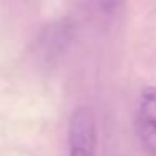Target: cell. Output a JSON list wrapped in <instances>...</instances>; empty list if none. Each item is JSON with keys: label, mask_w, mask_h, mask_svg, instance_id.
Segmentation results:
<instances>
[{"label": "cell", "mask_w": 156, "mask_h": 156, "mask_svg": "<svg viewBox=\"0 0 156 156\" xmlns=\"http://www.w3.org/2000/svg\"><path fill=\"white\" fill-rule=\"evenodd\" d=\"M98 126L94 109L81 104L72 111L67 128V156H96Z\"/></svg>", "instance_id": "6da1fadb"}, {"label": "cell", "mask_w": 156, "mask_h": 156, "mask_svg": "<svg viewBox=\"0 0 156 156\" xmlns=\"http://www.w3.org/2000/svg\"><path fill=\"white\" fill-rule=\"evenodd\" d=\"M134 126L143 149L156 156V86H146L139 92Z\"/></svg>", "instance_id": "7a4b0ae2"}, {"label": "cell", "mask_w": 156, "mask_h": 156, "mask_svg": "<svg viewBox=\"0 0 156 156\" xmlns=\"http://www.w3.org/2000/svg\"><path fill=\"white\" fill-rule=\"evenodd\" d=\"M74 25L69 20H55L42 29L37 39V57L44 66H54L72 41Z\"/></svg>", "instance_id": "3957f363"}]
</instances>
